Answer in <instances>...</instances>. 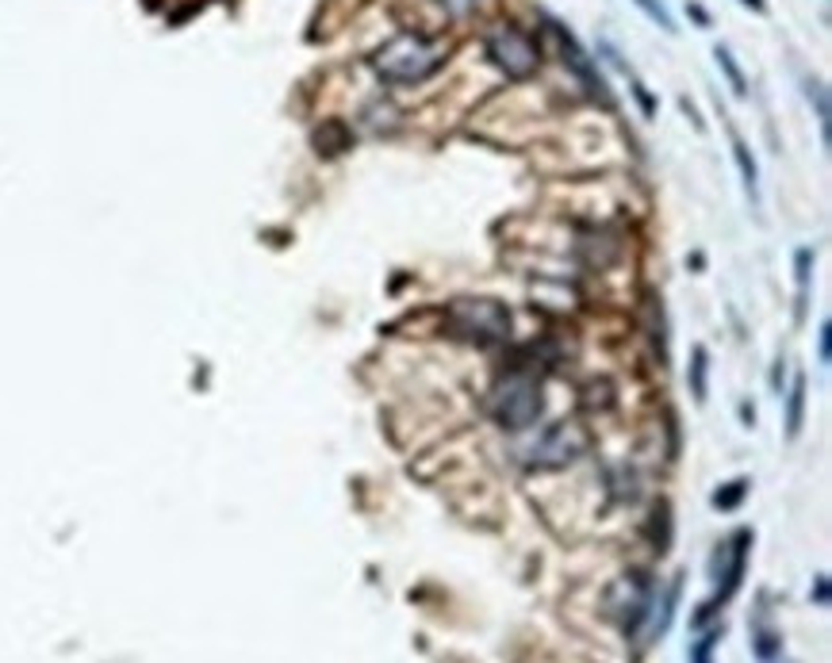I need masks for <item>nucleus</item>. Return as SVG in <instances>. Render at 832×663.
Here are the masks:
<instances>
[{
  "mask_svg": "<svg viewBox=\"0 0 832 663\" xmlns=\"http://www.w3.org/2000/svg\"><path fill=\"white\" fill-rule=\"evenodd\" d=\"M691 392H695V399L702 403L706 399V349H695V365H691Z\"/></svg>",
  "mask_w": 832,
  "mask_h": 663,
  "instance_id": "f3484780",
  "label": "nucleus"
},
{
  "mask_svg": "<svg viewBox=\"0 0 832 663\" xmlns=\"http://www.w3.org/2000/svg\"><path fill=\"white\" fill-rule=\"evenodd\" d=\"M818 602H829V583L825 580L818 583Z\"/></svg>",
  "mask_w": 832,
  "mask_h": 663,
  "instance_id": "4be33fe9",
  "label": "nucleus"
},
{
  "mask_svg": "<svg viewBox=\"0 0 832 663\" xmlns=\"http://www.w3.org/2000/svg\"><path fill=\"white\" fill-rule=\"evenodd\" d=\"M829 334H832V330H829V323H821V338H818V342H821V365H829V357H832V353H829V346H832Z\"/></svg>",
  "mask_w": 832,
  "mask_h": 663,
  "instance_id": "aec40b11",
  "label": "nucleus"
},
{
  "mask_svg": "<svg viewBox=\"0 0 832 663\" xmlns=\"http://www.w3.org/2000/svg\"><path fill=\"white\" fill-rule=\"evenodd\" d=\"M810 273H813V249H799L794 254V277H799V323L805 318V304H810Z\"/></svg>",
  "mask_w": 832,
  "mask_h": 663,
  "instance_id": "9b49d317",
  "label": "nucleus"
},
{
  "mask_svg": "<svg viewBox=\"0 0 832 663\" xmlns=\"http://www.w3.org/2000/svg\"><path fill=\"white\" fill-rule=\"evenodd\" d=\"M633 4L640 8V12L648 16V20L656 23V28H664V31H675V20H672V12L660 4V0H633Z\"/></svg>",
  "mask_w": 832,
  "mask_h": 663,
  "instance_id": "2eb2a0df",
  "label": "nucleus"
},
{
  "mask_svg": "<svg viewBox=\"0 0 832 663\" xmlns=\"http://www.w3.org/2000/svg\"><path fill=\"white\" fill-rule=\"evenodd\" d=\"M748 548H752V530H736L730 545H717V556L709 560V575L717 580V594L706 602V606H698L695 625L706 622V617L714 614L717 606H725V602H730L733 594L741 591L744 567H748Z\"/></svg>",
  "mask_w": 832,
  "mask_h": 663,
  "instance_id": "39448f33",
  "label": "nucleus"
},
{
  "mask_svg": "<svg viewBox=\"0 0 832 663\" xmlns=\"http://www.w3.org/2000/svg\"><path fill=\"white\" fill-rule=\"evenodd\" d=\"M446 330L476 346H499L510 338V311L496 299H453L446 311Z\"/></svg>",
  "mask_w": 832,
  "mask_h": 663,
  "instance_id": "f03ea898",
  "label": "nucleus"
},
{
  "mask_svg": "<svg viewBox=\"0 0 832 663\" xmlns=\"http://www.w3.org/2000/svg\"><path fill=\"white\" fill-rule=\"evenodd\" d=\"M633 97L640 100V108H645V116H653V111H656V100L648 97V89H645V85L637 81V77H633Z\"/></svg>",
  "mask_w": 832,
  "mask_h": 663,
  "instance_id": "6ab92c4d",
  "label": "nucleus"
},
{
  "mask_svg": "<svg viewBox=\"0 0 832 663\" xmlns=\"http://www.w3.org/2000/svg\"><path fill=\"white\" fill-rule=\"evenodd\" d=\"M752 652H756L760 663H775L779 652H783V641H779V633L767 622L752 625Z\"/></svg>",
  "mask_w": 832,
  "mask_h": 663,
  "instance_id": "1a4fd4ad",
  "label": "nucleus"
},
{
  "mask_svg": "<svg viewBox=\"0 0 832 663\" xmlns=\"http://www.w3.org/2000/svg\"><path fill=\"white\" fill-rule=\"evenodd\" d=\"M488 58L507 77H515V81L530 77L537 66H541V50H537V42L526 36L522 28H515V23L491 31V36H488Z\"/></svg>",
  "mask_w": 832,
  "mask_h": 663,
  "instance_id": "0eeeda50",
  "label": "nucleus"
},
{
  "mask_svg": "<svg viewBox=\"0 0 832 663\" xmlns=\"http://www.w3.org/2000/svg\"><path fill=\"white\" fill-rule=\"evenodd\" d=\"M730 142H733L736 169H741V177H744V188H748V196H752V200H756V196H760V166H756V158H752L748 142H744L736 131H730Z\"/></svg>",
  "mask_w": 832,
  "mask_h": 663,
  "instance_id": "6e6552de",
  "label": "nucleus"
},
{
  "mask_svg": "<svg viewBox=\"0 0 832 663\" xmlns=\"http://www.w3.org/2000/svg\"><path fill=\"white\" fill-rule=\"evenodd\" d=\"M441 8H446L449 16H468V12H476V4L480 0H438Z\"/></svg>",
  "mask_w": 832,
  "mask_h": 663,
  "instance_id": "a211bd4d",
  "label": "nucleus"
},
{
  "mask_svg": "<svg viewBox=\"0 0 832 663\" xmlns=\"http://www.w3.org/2000/svg\"><path fill=\"white\" fill-rule=\"evenodd\" d=\"M744 495H748V479H733V484H725V491H717V495H714V506H722V511H736V506L744 503Z\"/></svg>",
  "mask_w": 832,
  "mask_h": 663,
  "instance_id": "ddd939ff",
  "label": "nucleus"
},
{
  "mask_svg": "<svg viewBox=\"0 0 832 663\" xmlns=\"http://www.w3.org/2000/svg\"><path fill=\"white\" fill-rule=\"evenodd\" d=\"M653 598H656L653 580H648L645 572H629L606 591V617H610L626 636H637L640 625L653 614Z\"/></svg>",
  "mask_w": 832,
  "mask_h": 663,
  "instance_id": "20e7f679",
  "label": "nucleus"
},
{
  "mask_svg": "<svg viewBox=\"0 0 832 663\" xmlns=\"http://www.w3.org/2000/svg\"><path fill=\"white\" fill-rule=\"evenodd\" d=\"M722 633H725L722 625H717V629H709V633L702 636V641L695 644V649H691V663H714V649H717V641H722Z\"/></svg>",
  "mask_w": 832,
  "mask_h": 663,
  "instance_id": "4468645a",
  "label": "nucleus"
},
{
  "mask_svg": "<svg viewBox=\"0 0 832 663\" xmlns=\"http://www.w3.org/2000/svg\"><path fill=\"white\" fill-rule=\"evenodd\" d=\"M805 92H810V100H813V105H818L821 135H825V146H829V97H825V89H821L818 81H805Z\"/></svg>",
  "mask_w": 832,
  "mask_h": 663,
  "instance_id": "dca6fc26",
  "label": "nucleus"
},
{
  "mask_svg": "<svg viewBox=\"0 0 832 663\" xmlns=\"http://www.w3.org/2000/svg\"><path fill=\"white\" fill-rule=\"evenodd\" d=\"M802 415H805V376H794V387L786 395V437L802 434Z\"/></svg>",
  "mask_w": 832,
  "mask_h": 663,
  "instance_id": "9d476101",
  "label": "nucleus"
},
{
  "mask_svg": "<svg viewBox=\"0 0 832 663\" xmlns=\"http://www.w3.org/2000/svg\"><path fill=\"white\" fill-rule=\"evenodd\" d=\"M584 453H587V429L579 426V422H557V426H549L530 449H526V464L541 472H552V468H565V464H571Z\"/></svg>",
  "mask_w": 832,
  "mask_h": 663,
  "instance_id": "423d86ee",
  "label": "nucleus"
},
{
  "mask_svg": "<svg viewBox=\"0 0 832 663\" xmlns=\"http://www.w3.org/2000/svg\"><path fill=\"white\" fill-rule=\"evenodd\" d=\"M741 4H744V8H752V12H767L764 0H741Z\"/></svg>",
  "mask_w": 832,
  "mask_h": 663,
  "instance_id": "412c9836",
  "label": "nucleus"
},
{
  "mask_svg": "<svg viewBox=\"0 0 832 663\" xmlns=\"http://www.w3.org/2000/svg\"><path fill=\"white\" fill-rule=\"evenodd\" d=\"M488 407H491V418H496L502 429H515V434L518 429H530L545 410L541 384H537L530 373L502 376V380L491 387Z\"/></svg>",
  "mask_w": 832,
  "mask_h": 663,
  "instance_id": "7ed1b4c3",
  "label": "nucleus"
},
{
  "mask_svg": "<svg viewBox=\"0 0 832 663\" xmlns=\"http://www.w3.org/2000/svg\"><path fill=\"white\" fill-rule=\"evenodd\" d=\"M714 58H717V66H722V73L730 77L733 97H748V81H744V73H741V66H736V58L730 55V47H714Z\"/></svg>",
  "mask_w": 832,
  "mask_h": 663,
  "instance_id": "f8f14e48",
  "label": "nucleus"
},
{
  "mask_svg": "<svg viewBox=\"0 0 832 663\" xmlns=\"http://www.w3.org/2000/svg\"><path fill=\"white\" fill-rule=\"evenodd\" d=\"M441 62H446V47L403 31V36H395L392 42H384V47L376 50L372 70L392 85H419V81H427V77L438 73Z\"/></svg>",
  "mask_w": 832,
  "mask_h": 663,
  "instance_id": "f257e3e1",
  "label": "nucleus"
}]
</instances>
